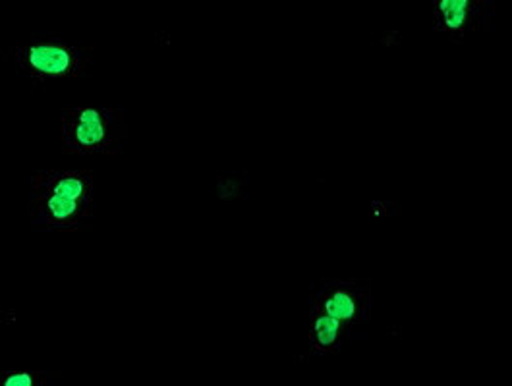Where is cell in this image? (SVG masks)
<instances>
[{
    "label": "cell",
    "instance_id": "obj_2",
    "mask_svg": "<svg viewBox=\"0 0 512 386\" xmlns=\"http://www.w3.org/2000/svg\"><path fill=\"white\" fill-rule=\"evenodd\" d=\"M124 109L86 105L60 112V149L80 157H113L124 149Z\"/></svg>",
    "mask_w": 512,
    "mask_h": 386
},
{
    "label": "cell",
    "instance_id": "obj_5",
    "mask_svg": "<svg viewBox=\"0 0 512 386\" xmlns=\"http://www.w3.org/2000/svg\"><path fill=\"white\" fill-rule=\"evenodd\" d=\"M495 4L491 0H435L433 31L460 43L468 35L491 29Z\"/></svg>",
    "mask_w": 512,
    "mask_h": 386
},
{
    "label": "cell",
    "instance_id": "obj_3",
    "mask_svg": "<svg viewBox=\"0 0 512 386\" xmlns=\"http://www.w3.org/2000/svg\"><path fill=\"white\" fill-rule=\"evenodd\" d=\"M8 55L33 85L78 80L93 64L91 45H76L62 37H33L10 47Z\"/></svg>",
    "mask_w": 512,
    "mask_h": 386
},
{
    "label": "cell",
    "instance_id": "obj_4",
    "mask_svg": "<svg viewBox=\"0 0 512 386\" xmlns=\"http://www.w3.org/2000/svg\"><path fill=\"white\" fill-rule=\"evenodd\" d=\"M310 309L339 319L352 331L370 321V278H319L310 292Z\"/></svg>",
    "mask_w": 512,
    "mask_h": 386
},
{
    "label": "cell",
    "instance_id": "obj_1",
    "mask_svg": "<svg viewBox=\"0 0 512 386\" xmlns=\"http://www.w3.org/2000/svg\"><path fill=\"white\" fill-rule=\"evenodd\" d=\"M93 174L78 170H37L29 182V224L37 232H84L95 203Z\"/></svg>",
    "mask_w": 512,
    "mask_h": 386
},
{
    "label": "cell",
    "instance_id": "obj_6",
    "mask_svg": "<svg viewBox=\"0 0 512 386\" xmlns=\"http://www.w3.org/2000/svg\"><path fill=\"white\" fill-rule=\"evenodd\" d=\"M346 325L335 317L310 309V332H308V356H333L341 352L342 340L346 336Z\"/></svg>",
    "mask_w": 512,
    "mask_h": 386
},
{
    "label": "cell",
    "instance_id": "obj_7",
    "mask_svg": "<svg viewBox=\"0 0 512 386\" xmlns=\"http://www.w3.org/2000/svg\"><path fill=\"white\" fill-rule=\"evenodd\" d=\"M60 373H47L39 369H10L0 373L2 386H45L51 377H58Z\"/></svg>",
    "mask_w": 512,
    "mask_h": 386
}]
</instances>
